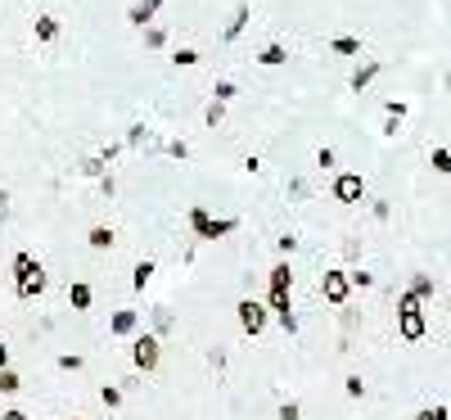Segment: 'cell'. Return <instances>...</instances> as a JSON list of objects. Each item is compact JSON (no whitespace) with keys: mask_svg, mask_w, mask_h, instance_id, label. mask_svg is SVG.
Segmentation results:
<instances>
[{"mask_svg":"<svg viewBox=\"0 0 451 420\" xmlns=\"http://www.w3.org/2000/svg\"><path fill=\"white\" fill-rule=\"evenodd\" d=\"M14 271H18V299H32V294L45 289V271H41V262H32L28 253L14 258Z\"/></svg>","mask_w":451,"mask_h":420,"instance_id":"6da1fadb","label":"cell"},{"mask_svg":"<svg viewBox=\"0 0 451 420\" xmlns=\"http://www.w3.org/2000/svg\"><path fill=\"white\" fill-rule=\"evenodd\" d=\"M401 339L406 343H416V339H424V312H420V299L416 294H401Z\"/></svg>","mask_w":451,"mask_h":420,"instance_id":"7a4b0ae2","label":"cell"},{"mask_svg":"<svg viewBox=\"0 0 451 420\" xmlns=\"http://www.w3.org/2000/svg\"><path fill=\"white\" fill-rule=\"evenodd\" d=\"M239 326H244V335H262L266 307H262L258 299H244V303H239Z\"/></svg>","mask_w":451,"mask_h":420,"instance_id":"3957f363","label":"cell"},{"mask_svg":"<svg viewBox=\"0 0 451 420\" xmlns=\"http://www.w3.org/2000/svg\"><path fill=\"white\" fill-rule=\"evenodd\" d=\"M131 357H136L140 370H154L158 366V339L154 335H140L136 343H131Z\"/></svg>","mask_w":451,"mask_h":420,"instance_id":"277c9868","label":"cell"},{"mask_svg":"<svg viewBox=\"0 0 451 420\" xmlns=\"http://www.w3.org/2000/svg\"><path fill=\"white\" fill-rule=\"evenodd\" d=\"M190 221H194V231H199V236H208V240H217V236H226V231L235 226V221H212L208 213H203V208H194V213H190Z\"/></svg>","mask_w":451,"mask_h":420,"instance_id":"5b68a950","label":"cell"},{"mask_svg":"<svg viewBox=\"0 0 451 420\" xmlns=\"http://www.w3.org/2000/svg\"><path fill=\"white\" fill-rule=\"evenodd\" d=\"M321 294H325L330 303H343V299H348V271H325Z\"/></svg>","mask_w":451,"mask_h":420,"instance_id":"8992f818","label":"cell"},{"mask_svg":"<svg viewBox=\"0 0 451 420\" xmlns=\"http://www.w3.org/2000/svg\"><path fill=\"white\" fill-rule=\"evenodd\" d=\"M334 194H338L343 204H361L365 185H361V177H338V181H334Z\"/></svg>","mask_w":451,"mask_h":420,"instance_id":"52a82bcc","label":"cell"},{"mask_svg":"<svg viewBox=\"0 0 451 420\" xmlns=\"http://www.w3.org/2000/svg\"><path fill=\"white\" fill-rule=\"evenodd\" d=\"M289 285H294V271H289V262H280L271 271V294H289Z\"/></svg>","mask_w":451,"mask_h":420,"instance_id":"ba28073f","label":"cell"},{"mask_svg":"<svg viewBox=\"0 0 451 420\" xmlns=\"http://www.w3.org/2000/svg\"><path fill=\"white\" fill-rule=\"evenodd\" d=\"M136 330V312H118L113 316V335H131Z\"/></svg>","mask_w":451,"mask_h":420,"instance_id":"9c48e42d","label":"cell"},{"mask_svg":"<svg viewBox=\"0 0 451 420\" xmlns=\"http://www.w3.org/2000/svg\"><path fill=\"white\" fill-rule=\"evenodd\" d=\"M68 299H72V307H81V312H86V307H91V285H72Z\"/></svg>","mask_w":451,"mask_h":420,"instance_id":"30bf717a","label":"cell"},{"mask_svg":"<svg viewBox=\"0 0 451 420\" xmlns=\"http://www.w3.org/2000/svg\"><path fill=\"white\" fill-rule=\"evenodd\" d=\"M18 389H23V380L5 366V370H0V393H18Z\"/></svg>","mask_w":451,"mask_h":420,"instance_id":"8fae6325","label":"cell"},{"mask_svg":"<svg viewBox=\"0 0 451 420\" xmlns=\"http://www.w3.org/2000/svg\"><path fill=\"white\" fill-rule=\"evenodd\" d=\"M108 244H113V231L95 226V231H91V249H108Z\"/></svg>","mask_w":451,"mask_h":420,"instance_id":"7c38bea8","label":"cell"},{"mask_svg":"<svg viewBox=\"0 0 451 420\" xmlns=\"http://www.w3.org/2000/svg\"><path fill=\"white\" fill-rule=\"evenodd\" d=\"M149 276H154V262H140V267H136V280H131V285L144 289V285H149Z\"/></svg>","mask_w":451,"mask_h":420,"instance_id":"4fadbf2b","label":"cell"},{"mask_svg":"<svg viewBox=\"0 0 451 420\" xmlns=\"http://www.w3.org/2000/svg\"><path fill=\"white\" fill-rule=\"evenodd\" d=\"M411 294H416V299H424V294H433V280H429V276H416V280H411Z\"/></svg>","mask_w":451,"mask_h":420,"instance_id":"5bb4252c","label":"cell"},{"mask_svg":"<svg viewBox=\"0 0 451 420\" xmlns=\"http://www.w3.org/2000/svg\"><path fill=\"white\" fill-rule=\"evenodd\" d=\"M100 398H104V407H122V389H113V385H104V393H100Z\"/></svg>","mask_w":451,"mask_h":420,"instance_id":"9a60e30c","label":"cell"},{"mask_svg":"<svg viewBox=\"0 0 451 420\" xmlns=\"http://www.w3.org/2000/svg\"><path fill=\"white\" fill-rule=\"evenodd\" d=\"M416 420H447V407H424Z\"/></svg>","mask_w":451,"mask_h":420,"instance_id":"2e32d148","label":"cell"},{"mask_svg":"<svg viewBox=\"0 0 451 420\" xmlns=\"http://www.w3.org/2000/svg\"><path fill=\"white\" fill-rule=\"evenodd\" d=\"M365 385H361V375H348V398H361Z\"/></svg>","mask_w":451,"mask_h":420,"instance_id":"e0dca14e","label":"cell"},{"mask_svg":"<svg viewBox=\"0 0 451 420\" xmlns=\"http://www.w3.org/2000/svg\"><path fill=\"white\" fill-rule=\"evenodd\" d=\"M433 167H438V172H451V154L438 150V154H433Z\"/></svg>","mask_w":451,"mask_h":420,"instance_id":"ac0fdd59","label":"cell"},{"mask_svg":"<svg viewBox=\"0 0 451 420\" xmlns=\"http://www.w3.org/2000/svg\"><path fill=\"white\" fill-rule=\"evenodd\" d=\"M370 280H375V276H365V271H352V276H348V285H361V289H365Z\"/></svg>","mask_w":451,"mask_h":420,"instance_id":"d6986e66","label":"cell"},{"mask_svg":"<svg viewBox=\"0 0 451 420\" xmlns=\"http://www.w3.org/2000/svg\"><path fill=\"white\" fill-rule=\"evenodd\" d=\"M280 420H298V402H285V407H280Z\"/></svg>","mask_w":451,"mask_h":420,"instance_id":"ffe728a7","label":"cell"},{"mask_svg":"<svg viewBox=\"0 0 451 420\" xmlns=\"http://www.w3.org/2000/svg\"><path fill=\"white\" fill-rule=\"evenodd\" d=\"M280 59H285V50H280V45H271V50L262 55V64H280Z\"/></svg>","mask_w":451,"mask_h":420,"instance_id":"44dd1931","label":"cell"},{"mask_svg":"<svg viewBox=\"0 0 451 420\" xmlns=\"http://www.w3.org/2000/svg\"><path fill=\"white\" fill-rule=\"evenodd\" d=\"M9 366V348H5V343H0V370H5Z\"/></svg>","mask_w":451,"mask_h":420,"instance_id":"7402d4cb","label":"cell"},{"mask_svg":"<svg viewBox=\"0 0 451 420\" xmlns=\"http://www.w3.org/2000/svg\"><path fill=\"white\" fill-rule=\"evenodd\" d=\"M0 420H28V416H23V411H5V416H0Z\"/></svg>","mask_w":451,"mask_h":420,"instance_id":"603a6c76","label":"cell"}]
</instances>
